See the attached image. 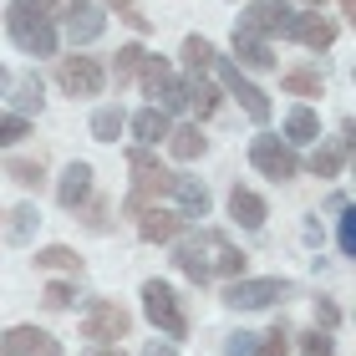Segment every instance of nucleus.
<instances>
[{
	"mask_svg": "<svg viewBox=\"0 0 356 356\" xmlns=\"http://www.w3.org/2000/svg\"><path fill=\"white\" fill-rule=\"evenodd\" d=\"M6 31L26 56H56L61 36H56V21L46 15L41 0H10L6 6Z\"/></svg>",
	"mask_w": 356,
	"mask_h": 356,
	"instance_id": "nucleus-1",
	"label": "nucleus"
},
{
	"mask_svg": "<svg viewBox=\"0 0 356 356\" xmlns=\"http://www.w3.org/2000/svg\"><path fill=\"white\" fill-rule=\"evenodd\" d=\"M143 316H148L168 341H184V336H188V316H184V305H178L168 280H148V285H143Z\"/></svg>",
	"mask_w": 356,
	"mask_h": 356,
	"instance_id": "nucleus-2",
	"label": "nucleus"
},
{
	"mask_svg": "<svg viewBox=\"0 0 356 356\" xmlns=\"http://www.w3.org/2000/svg\"><path fill=\"white\" fill-rule=\"evenodd\" d=\"M285 296H290V280H280V275H239L224 290V305H234V311H265V305L285 300Z\"/></svg>",
	"mask_w": 356,
	"mask_h": 356,
	"instance_id": "nucleus-3",
	"label": "nucleus"
},
{
	"mask_svg": "<svg viewBox=\"0 0 356 356\" xmlns=\"http://www.w3.org/2000/svg\"><path fill=\"white\" fill-rule=\"evenodd\" d=\"M250 163H254V173L275 178V184H285V178H296V173H300L296 148H290L285 138H275V133H260V138L250 143Z\"/></svg>",
	"mask_w": 356,
	"mask_h": 356,
	"instance_id": "nucleus-4",
	"label": "nucleus"
},
{
	"mask_svg": "<svg viewBox=\"0 0 356 356\" xmlns=\"http://www.w3.org/2000/svg\"><path fill=\"white\" fill-rule=\"evenodd\" d=\"M127 326H133V316H127L118 300H92L87 311H82V336H87L92 346H112V341H122Z\"/></svg>",
	"mask_w": 356,
	"mask_h": 356,
	"instance_id": "nucleus-5",
	"label": "nucleus"
},
{
	"mask_svg": "<svg viewBox=\"0 0 356 356\" xmlns=\"http://www.w3.org/2000/svg\"><path fill=\"white\" fill-rule=\"evenodd\" d=\"M56 82H61L67 97H97L102 82H107V72H102V61H97V56H61Z\"/></svg>",
	"mask_w": 356,
	"mask_h": 356,
	"instance_id": "nucleus-6",
	"label": "nucleus"
},
{
	"mask_svg": "<svg viewBox=\"0 0 356 356\" xmlns=\"http://www.w3.org/2000/svg\"><path fill=\"white\" fill-rule=\"evenodd\" d=\"M214 67H219V82H224V92H229V97H234V102H239V107L250 112L254 122H270V97H265L260 87H254L250 76H245V72L234 67V61H224V56H219Z\"/></svg>",
	"mask_w": 356,
	"mask_h": 356,
	"instance_id": "nucleus-7",
	"label": "nucleus"
},
{
	"mask_svg": "<svg viewBox=\"0 0 356 356\" xmlns=\"http://www.w3.org/2000/svg\"><path fill=\"white\" fill-rule=\"evenodd\" d=\"M285 21H290V6H285V0H250L245 15H239V31L270 41V36H280V31H285Z\"/></svg>",
	"mask_w": 356,
	"mask_h": 356,
	"instance_id": "nucleus-8",
	"label": "nucleus"
},
{
	"mask_svg": "<svg viewBox=\"0 0 356 356\" xmlns=\"http://www.w3.org/2000/svg\"><path fill=\"white\" fill-rule=\"evenodd\" d=\"M168 199H173V214L178 219H209V188L199 184V178L188 173H168Z\"/></svg>",
	"mask_w": 356,
	"mask_h": 356,
	"instance_id": "nucleus-9",
	"label": "nucleus"
},
{
	"mask_svg": "<svg viewBox=\"0 0 356 356\" xmlns=\"http://www.w3.org/2000/svg\"><path fill=\"white\" fill-rule=\"evenodd\" d=\"M280 36H285V41L311 46V51H326V46L336 41V21H326L321 10H311V15H296V10H290V21H285Z\"/></svg>",
	"mask_w": 356,
	"mask_h": 356,
	"instance_id": "nucleus-10",
	"label": "nucleus"
},
{
	"mask_svg": "<svg viewBox=\"0 0 356 356\" xmlns=\"http://www.w3.org/2000/svg\"><path fill=\"white\" fill-rule=\"evenodd\" d=\"M199 250H204V265H209V275H229V280H239L245 275V254H239L224 234H214V229H204L199 234Z\"/></svg>",
	"mask_w": 356,
	"mask_h": 356,
	"instance_id": "nucleus-11",
	"label": "nucleus"
},
{
	"mask_svg": "<svg viewBox=\"0 0 356 356\" xmlns=\"http://www.w3.org/2000/svg\"><path fill=\"white\" fill-rule=\"evenodd\" d=\"M6 356H61V341L41 326H10L6 331Z\"/></svg>",
	"mask_w": 356,
	"mask_h": 356,
	"instance_id": "nucleus-12",
	"label": "nucleus"
},
{
	"mask_svg": "<svg viewBox=\"0 0 356 356\" xmlns=\"http://www.w3.org/2000/svg\"><path fill=\"white\" fill-rule=\"evenodd\" d=\"M56 199H61V209H82L92 199V163H67V168H61Z\"/></svg>",
	"mask_w": 356,
	"mask_h": 356,
	"instance_id": "nucleus-13",
	"label": "nucleus"
},
{
	"mask_svg": "<svg viewBox=\"0 0 356 356\" xmlns=\"http://www.w3.org/2000/svg\"><path fill=\"white\" fill-rule=\"evenodd\" d=\"M61 21H67V41H72V46H87V41H97V36L107 31V15L97 10V6H87V0H82L72 15H61Z\"/></svg>",
	"mask_w": 356,
	"mask_h": 356,
	"instance_id": "nucleus-14",
	"label": "nucleus"
},
{
	"mask_svg": "<svg viewBox=\"0 0 356 356\" xmlns=\"http://www.w3.org/2000/svg\"><path fill=\"white\" fill-rule=\"evenodd\" d=\"M178 229H184V219H178L173 209H143L138 214V234L148 239V245H168V239H178Z\"/></svg>",
	"mask_w": 356,
	"mask_h": 356,
	"instance_id": "nucleus-15",
	"label": "nucleus"
},
{
	"mask_svg": "<svg viewBox=\"0 0 356 356\" xmlns=\"http://www.w3.org/2000/svg\"><path fill=\"white\" fill-rule=\"evenodd\" d=\"M229 46H234V56H239L234 67H250V72H270V67H275V51H270V41L250 36V31H239V26H234V41H229Z\"/></svg>",
	"mask_w": 356,
	"mask_h": 356,
	"instance_id": "nucleus-16",
	"label": "nucleus"
},
{
	"mask_svg": "<svg viewBox=\"0 0 356 356\" xmlns=\"http://www.w3.org/2000/svg\"><path fill=\"white\" fill-rule=\"evenodd\" d=\"M229 219H239L245 229H260V224L270 219V209H265V199H260L254 188L234 184V188H229Z\"/></svg>",
	"mask_w": 356,
	"mask_h": 356,
	"instance_id": "nucleus-17",
	"label": "nucleus"
},
{
	"mask_svg": "<svg viewBox=\"0 0 356 356\" xmlns=\"http://www.w3.org/2000/svg\"><path fill=\"white\" fill-rule=\"evenodd\" d=\"M285 143H290V148H305V143H321V118H316V112L305 107V102L285 112Z\"/></svg>",
	"mask_w": 356,
	"mask_h": 356,
	"instance_id": "nucleus-18",
	"label": "nucleus"
},
{
	"mask_svg": "<svg viewBox=\"0 0 356 356\" xmlns=\"http://www.w3.org/2000/svg\"><path fill=\"white\" fill-rule=\"evenodd\" d=\"M173 265L188 275L193 285H209L214 275H209V265H204V250H199V234H188V239H178L173 245Z\"/></svg>",
	"mask_w": 356,
	"mask_h": 356,
	"instance_id": "nucleus-19",
	"label": "nucleus"
},
{
	"mask_svg": "<svg viewBox=\"0 0 356 356\" xmlns=\"http://www.w3.org/2000/svg\"><path fill=\"white\" fill-rule=\"evenodd\" d=\"M168 112L163 107H143L138 118H133V138H138V148H158V143L168 138Z\"/></svg>",
	"mask_w": 356,
	"mask_h": 356,
	"instance_id": "nucleus-20",
	"label": "nucleus"
},
{
	"mask_svg": "<svg viewBox=\"0 0 356 356\" xmlns=\"http://www.w3.org/2000/svg\"><path fill=\"white\" fill-rule=\"evenodd\" d=\"M10 102H15V112H21V118L41 112V102H46V87H41V76H36V72L15 76V82H10Z\"/></svg>",
	"mask_w": 356,
	"mask_h": 356,
	"instance_id": "nucleus-21",
	"label": "nucleus"
},
{
	"mask_svg": "<svg viewBox=\"0 0 356 356\" xmlns=\"http://www.w3.org/2000/svg\"><path fill=\"white\" fill-rule=\"evenodd\" d=\"M163 143H168V153L178 158V163H193V158H204V148H209L199 127H168Z\"/></svg>",
	"mask_w": 356,
	"mask_h": 356,
	"instance_id": "nucleus-22",
	"label": "nucleus"
},
{
	"mask_svg": "<svg viewBox=\"0 0 356 356\" xmlns=\"http://www.w3.org/2000/svg\"><path fill=\"white\" fill-rule=\"evenodd\" d=\"M219 97H224V92H219L214 82H209V76H188V107L199 112V122L219 112Z\"/></svg>",
	"mask_w": 356,
	"mask_h": 356,
	"instance_id": "nucleus-23",
	"label": "nucleus"
},
{
	"mask_svg": "<svg viewBox=\"0 0 356 356\" xmlns=\"http://www.w3.org/2000/svg\"><path fill=\"white\" fill-rule=\"evenodd\" d=\"M41 229V214H36V204H21V209H10V224H6V239L10 245H31V234Z\"/></svg>",
	"mask_w": 356,
	"mask_h": 356,
	"instance_id": "nucleus-24",
	"label": "nucleus"
},
{
	"mask_svg": "<svg viewBox=\"0 0 356 356\" xmlns=\"http://www.w3.org/2000/svg\"><path fill=\"white\" fill-rule=\"evenodd\" d=\"M122 127H127V112H122V107H97V112H92V138H97V143H118Z\"/></svg>",
	"mask_w": 356,
	"mask_h": 356,
	"instance_id": "nucleus-25",
	"label": "nucleus"
},
{
	"mask_svg": "<svg viewBox=\"0 0 356 356\" xmlns=\"http://www.w3.org/2000/svg\"><path fill=\"white\" fill-rule=\"evenodd\" d=\"M346 148H351L346 138L331 143V148H316V153H311V173H316V178H336V173H341V163H346Z\"/></svg>",
	"mask_w": 356,
	"mask_h": 356,
	"instance_id": "nucleus-26",
	"label": "nucleus"
},
{
	"mask_svg": "<svg viewBox=\"0 0 356 356\" xmlns=\"http://www.w3.org/2000/svg\"><path fill=\"white\" fill-rule=\"evenodd\" d=\"M280 87H285L290 97H321V92H326L321 72H311V67H296V72H285V76H280Z\"/></svg>",
	"mask_w": 356,
	"mask_h": 356,
	"instance_id": "nucleus-27",
	"label": "nucleus"
},
{
	"mask_svg": "<svg viewBox=\"0 0 356 356\" xmlns=\"http://www.w3.org/2000/svg\"><path fill=\"white\" fill-rule=\"evenodd\" d=\"M184 61H188V72H193V76H204V72L219 61V51H214V41H204V36H188V41H184Z\"/></svg>",
	"mask_w": 356,
	"mask_h": 356,
	"instance_id": "nucleus-28",
	"label": "nucleus"
},
{
	"mask_svg": "<svg viewBox=\"0 0 356 356\" xmlns=\"http://www.w3.org/2000/svg\"><path fill=\"white\" fill-rule=\"evenodd\" d=\"M36 265H41V270L82 275V260H76V250H67V245H46V250H36Z\"/></svg>",
	"mask_w": 356,
	"mask_h": 356,
	"instance_id": "nucleus-29",
	"label": "nucleus"
},
{
	"mask_svg": "<svg viewBox=\"0 0 356 356\" xmlns=\"http://www.w3.org/2000/svg\"><path fill=\"white\" fill-rule=\"evenodd\" d=\"M153 107H163V112H178V107H188V76H168V82L158 87Z\"/></svg>",
	"mask_w": 356,
	"mask_h": 356,
	"instance_id": "nucleus-30",
	"label": "nucleus"
},
{
	"mask_svg": "<svg viewBox=\"0 0 356 356\" xmlns=\"http://www.w3.org/2000/svg\"><path fill=\"white\" fill-rule=\"evenodd\" d=\"M143 56H148V51H143L138 41H133V46H118V61H112V76H118V87H122V82H133V76H138Z\"/></svg>",
	"mask_w": 356,
	"mask_h": 356,
	"instance_id": "nucleus-31",
	"label": "nucleus"
},
{
	"mask_svg": "<svg viewBox=\"0 0 356 356\" xmlns=\"http://www.w3.org/2000/svg\"><path fill=\"white\" fill-rule=\"evenodd\" d=\"M138 76H143V92H148V97H158V87H163L168 76H173V67H168L163 56H143V67H138Z\"/></svg>",
	"mask_w": 356,
	"mask_h": 356,
	"instance_id": "nucleus-32",
	"label": "nucleus"
},
{
	"mask_svg": "<svg viewBox=\"0 0 356 356\" xmlns=\"http://www.w3.org/2000/svg\"><path fill=\"white\" fill-rule=\"evenodd\" d=\"M21 138H31V118H21V112H0V148H15Z\"/></svg>",
	"mask_w": 356,
	"mask_h": 356,
	"instance_id": "nucleus-33",
	"label": "nucleus"
},
{
	"mask_svg": "<svg viewBox=\"0 0 356 356\" xmlns=\"http://www.w3.org/2000/svg\"><path fill=\"white\" fill-rule=\"evenodd\" d=\"M300 356H336L331 331H305V336H300Z\"/></svg>",
	"mask_w": 356,
	"mask_h": 356,
	"instance_id": "nucleus-34",
	"label": "nucleus"
},
{
	"mask_svg": "<svg viewBox=\"0 0 356 356\" xmlns=\"http://www.w3.org/2000/svg\"><path fill=\"white\" fill-rule=\"evenodd\" d=\"M102 6H112V10H118L127 26H133V31H148V15H143V10L133 6V0H102Z\"/></svg>",
	"mask_w": 356,
	"mask_h": 356,
	"instance_id": "nucleus-35",
	"label": "nucleus"
},
{
	"mask_svg": "<svg viewBox=\"0 0 356 356\" xmlns=\"http://www.w3.org/2000/svg\"><path fill=\"white\" fill-rule=\"evenodd\" d=\"M285 351H290V331H285V326H275L265 341H260V351H254V356H285Z\"/></svg>",
	"mask_w": 356,
	"mask_h": 356,
	"instance_id": "nucleus-36",
	"label": "nucleus"
},
{
	"mask_svg": "<svg viewBox=\"0 0 356 356\" xmlns=\"http://www.w3.org/2000/svg\"><path fill=\"white\" fill-rule=\"evenodd\" d=\"M10 178H15V184H26V188H36V184H41V163L15 158V163H10Z\"/></svg>",
	"mask_w": 356,
	"mask_h": 356,
	"instance_id": "nucleus-37",
	"label": "nucleus"
},
{
	"mask_svg": "<svg viewBox=\"0 0 356 356\" xmlns=\"http://www.w3.org/2000/svg\"><path fill=\"white\" fill-rule=\"evenodd\" d=\"M254 351H260V336H250V331H234L229 346H224V356H254Z\"/></svg>",
	"mask_w": 356,
	"mask_h": 356,
	"instance_id": "nucleus-38",
	"label": "nucleus"
},
{
	"mask_svg": "<svg viewBox=\"0 0 356 356\" xmlns=\"http://www.w3.org/2000/svg\"><path fill=\"white\" fill-rule=\"evenodd\" d=\"M72 296H76V290H72L67 280H56V285H46V305H51V311H67V305H72Z\"/></svg>",
	"mask_w": 356,
	"mask_h": 356,
	"instance_id": "nucleus-39",
	"label": "nucleus"
},
{
	"mask_svg": "<svg viewBox=\"0 0 356 356\" xmlns=\"http://www.w3.org/2000/svg\"><path fill=\"white\" fill-rule=\"evenodd\" d=\"M331 326H341V311L331 300H316V331H331Z\"/></svg>",
	"mask_w": 356,
	"mask_h": 356,
	"instance_id": "nucleus-40",
	"label": "nucleus"
},
{
	"mask_svg": "<svg viewBox=\"0 0 356 356\" xmlns=\"http://www.w3.org/2000/svg\"><path fill=\"white\" fill-rule=\"evenodd\" d=\"M341 250L356 254V219H351V209H341Z\"/></svg>",
	"mask_w": 356,
	"mask_h": 356,
	"instance_id": "nucleus-41",
	"label": "nucleus"
},
{
	"mask_svg": "<svg viewBox=\"0 0 356 356\" xmlns=\"http://www.w3.org/2000/svg\"><path fill=\"white\" fill-rule=\"evenodd\" d=\"M41 6H46V15L56 21V15H72L76 6H82V0H41Z\"/></svg>",
	"mask_w": 356,
	"mask_h": 356,
	"instance_id": "nucleus-42",
	"label": "nucleus"
},
{
	"mask_svg": "<svg viewBox=\"0 0 356 356\" xmlns=\"http://www.w3.org/2000/svg\"><path fill=\"white\" fill-rule=\"evenodd\" d=\"M143 356H178V346H173V341H148V346H143Z\"/></svg>",
	"mask_w": 356,
	"mask_h": 356,
	"instance_id": "nucleus-43",
	"label": "nucleus"
},
{
	"mask_svg": "<svg viewBox=\"0 0 356 356\" xmlns=\"http://www.w3.org/2000/svg\"><path fill=\"white\" fill-rule=\"evenodd\" d=\"M87 356H127L122 346H87Z\"/></svg>",
	"mask_w": 356,
	"mask_h": 356,
	"instance_id": "nucleus-44",
	"label": "nucleus"
},
{
	"mask_svg": "<svg viewBox=\"0 0 356 356\" xmlns=\"http://www.w3.org/2000/svg\"><path fill=\"white\" fill-rule=\"evenodd\" d=\"M300 6H311V10H321V6H326V0H300Z\"/></svg>",
	"mask_w": 356,
	"mask_h": 356,
	"instance_id": "nucleus-45",
	"label": "nucleus"
},
{
	"mask_svg": "<svg viewBox=\"0 0 356 356\" xmlns=\"http://www.w3.org/2000/svg\"><path fill=\"white\" fill-rule=\"evenodd\" d=\"M0 82H6V67H0Z\"/></svg>",
	"mask_w": 356,
	"mask_h": 356,
	"instance_id": "nucleus-46",
	"label": "nucleus"
},
{
	"mask_svg": "<svg viewBox=\"0 0 356 356\" xmlns=\"http://www.w3.org/2000/svg\"><path fill=\"white\" fill-rule=\"evenodd\" d=\"M341 6H346V10H351V0H341Z\"/></svg>",
	"mask_w": 356,
	"mask_h": 356,
	"instance_id": "nucleus-47",
	"label": "nucleus"
},
{
	"mask_svg": "<svg viewBox=\"0 0 356 356\" xmlns=\"http://www.w3.org/2000/svg\"><path fill=\"white\" fill-rule=\"evenodd\" d=\"M0 356H6V351H0Z\"/></svg>",
	"mask_w": 356,
	"mask_h": 356,
	"instance_id": "nucleus-48",
	"label": "nucleus"
}]
</instances>
